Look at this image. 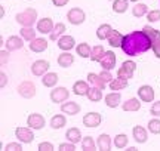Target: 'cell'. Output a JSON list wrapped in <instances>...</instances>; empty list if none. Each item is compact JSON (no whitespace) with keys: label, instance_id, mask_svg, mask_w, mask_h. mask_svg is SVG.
<instances>
[{"label":"cell","instance_id":"6da1fadb","mask_svg":"<svg viewBox=\"0 0 160 151\" xmlns=\"http://www.w3.org/2000/svg\"><path fill=\"white\" fill-rule=\"evenodd\" d=\"M122 49L129 56H137L139 53H144L151 49V41L145 31H132L123 37Z\"/></svg>","mask_w":160,"mask_h":151},{"label":"cell","instance_id":"7a4b0ae2","mask_svg":"<svg viewBox=\"0 0 160 151\" xmlns=\"http://www.w3.org/2000/svg\"><path fill=\"white\" fill-rule=\"evenodd\" d=\"M18 24H21L22 27H33L34 22L37 21V11L34 7H27L25 11L17 13L15 17Z\"/></svg>","mask_w":160,"mask_h":151},{"label":"cell","instance_id":"3957f363","mask_svg":"<svg viewBox=\"0 0 160 151\" xmlns=\"http://www.w3.org/2000/svg\"><path fill=\"white\" fill-rule=\"evenodd\" d=\"M144 31L147 33V36L150 37V41H151V49L154 52L156 58L160 59V31L159 30L153 28L151 25H144Z\"/></svg>","mask_w":160,"mask_h":151},{"label":"cell","instance_id":"277c9868","mask_svg":"<svg viewBox=\"0 0 160 151\" xmlns=\"http://www.w3.org/2000/svg\"><path fill=\"white\" fill-rule=\"evenodd\" d=\"M17 90H18V93H19L22 98H25V99H31L36 95V92H37L34 83H33V81H30V80L21 81V83L18 85Z\"/></svg>","mask_w":160,"mask_h":151},{"label":"cell","instance_id":"5b68a950","mask_svg":"<svg viewBox=\"0 0 160 151\" xmlns=\"http://www.w3.org/2000/svg\"><path fill=\"white\" fill-rule=\"evenodd\" d=\"M67 19H68L70 24H73V25H80V24L85 22L86 19V13L83 9H80V7H73V9H70L67 12Z\"/></svg>","mask_w":160,"mask_h":151},{"label":"cell","instance_id":"8992f818","mask_svg":"<svg viewBox=\"0 0 160 151\" xmlns=\"http://www.w3.org/2000/svg\"><path fill=\"white\" fill-rule=\"evenodd\" d=\"M15 136L18 138L19 142H22V144H31L33 141H34V132H33V129L30 128H17L15 130Z\"/></svg>","mask_w":160,"mask_h":151},{"label":"cell","instance_id":"52a82bcc","mask_svg":"<svg viewBox=\"0 0 160 151\" xmlns=\"http://www.w3.org/2000/svg\"><path fill=\"white\" fill-rule=\"evenodd\" d=\"M70 98V90L67 87H53V90H51V101L55 102V104H61V102H65L67 99Z\"/></svg>","mask_w":160,"mask_h":151},{"label":"cell","instance_id":"ba28073f","mask_svg":"<svg viewBox=\"0 0 160 151\" xmlns=\"http://www.w3.org/2000/svg\"><path fill=\"white\" fill-rule=\"evenodd\" d=\"M137 70V64L133 62V61H125L122 67L119 68L117 71V77H122V79H126V80H129L132 79V76Z\"/></svg>","mask_w":160,"mask_h":151},{"label":"cell","instance_id":"9c48e42d","mask_svg":"<svg viewBox=\"0 0 160 151\" xmlns=\"http://www.w3.org/2000/svg\"><path fill=\"white\" fill-rule=\"evenodd\" d=\"M46 124V120L45 117L39 114V113H33V114H30L28 119H27V126H30L31 129H34V130H40V129H43Z\"/></svg>","mask_w":160,"mask_h":151},{"label":"cell","instance_id":"30bf717a","mask_svg":"<svg viewBox=\"0 0 160 151\" xmlns=\"http://www.w3.org/2000/svg\"><path fill=\"white\" fill-rule=\"evenodd\" d=\"M49 67H51L49 61H46V59H37V61H34L33 65H31V73L34 76H37V77H40V76L43 77V76L48 73Z\"/></svg>","mask_w":160,"mask_h":151},{"label":"cell","instance_id":"8fae6325","mask_svg":"<svg viewBox=\"0 0 160 151\" xmlns=\"http://www.w3.org/2000/svg\"><path fill=\"white\" fill-rule=\"evenodd\" d=\"M101 122H102L101 114L95 113V111H91V113L85 114V117H83V124L86 128H98L101 124Z\"/></svg>","mask_w":160,"mask_h":151},{"label":"cell","instance_id":"7c38bea8","mask_svg":"<svg viewBox=\"0 0 160 151\" xmlns=\"http://www.w3.org/2000/svg\"><path fill=\"white\" fill-rule=\"evenodd\" d=\"M138 96L144 102H153L154 101V89L150 85H144L138 89Z\"/></svg>","mask_w":160,"mask_h":151},{"label":"cell","instance_id":"4fadbf2b","mask_svg":"<svg viewBox=\"0 0 160 151\" xmlns=\"http://www.w3.org/2000/svg\"><path fill=\"white\" fill-rule=\"evenodd\" d=\"M6 49L9 51V52H15V51H19V49H22L24 46V39L21 36H11L8 40H6Z\"/></svg>","mask_w":160,"mask_h":151},{"label":"cell","instance_id":"5bb4252c","mask_svg":"<svg viewBox=\"0 0 160 151\" xmlns=\"http://www.w3.org/2000/svg\"><path fill=\"white\" fill-rule=\"evenodd\" d=\"M101 62V67H102V70H108L111 71L113 68L116 67V53L108 51V52H105V55L102 56V59L99 61Z\"/></svg>","mask_w":160,"mask_h":151},{"label":"cell","instance_id":"9a60e30c","mask_svg":"<svg viewBox=\"0 0 160 151\" xmlns=\"http://www.w3.org/2000/svg\"><path fill=\"white\" fill-rule=\"evenodd\" d=\"M76 45V40L73 36H68V34H64L61 36L59 39H58V47L61 49V51H71Z\"/></svg>","mask_w":160,"mask_h":151},{"label":"cell","instance_id":"2e32d148","mask_svg":"<svg viewBox=\"0 0 160 151\" xmlns=\"http://www.w3.org/2000/svg\"><path fill=\"white\" fill-rule=\"evenodd\" d=\"M55 27V24L51 18H42L37 21V31L42 33V34H49L52 33V30Z\"/></svg>","mask_w":160,"mask_h":151},{"label":"cell","instance_id":"e0dca14e","mask_svg":"<svg viewBox=\"0 0 160 151\" xmlns=\"http://www.w3.org/2000/svg\"><path fill=\"white\" fill-rule=\"evenodd\" d=\"M132 135H133V139L137 141L138 144H145L148 139V132L144 126H135L132 130Z\"/></svg>","mask_w":160,"mask_h":151},{"label":"cell","instance_id":"ac0fdd59","mask_svg":"<svg viewBox=\"0 0 160 151\" xmlns=\"http://www.w3.org/2000/svg\"><path fill=\"white\" fill-rule=\"evenodd\" d=\"M61 111L64 114H68V116H76L80 113V105L74 101H70V102H64L61 104Z\"/></svg>","mask_w":160,"mask_h":151},{"label":"cell","instance_id":"d6986e66","mask_svg":"<svg viewBox=\"0 0 160 151\" xmlns=\"http://www.w3.org/2000/svg\"><path fill=\"white\" fill-rule=\"evenodd\" d=\"M89 83L85 80H77L73 85V93L74 95H79V96H85V95H88V92H89Z\"/></svg>","mask_w":160,"mask_h":151},{"label":"cell","instance_id":"ffe728a7","mask_svg":"<svg viewBox=\"0 0 160 151\" xmlns=\"http://www.w3.org/2000/svg\"><path fill=\"white\" fill-rule=\"evenodd\" d=\"M58 65L59 67H62V68H68V67H71V65L74 64V55H71L70 52H65L61 53L59 56H58Z\"/></svg>","mask_w":160,"mask_h":151},{"label":"cell","instance_id":"44dd1931","mask_svg":"<svg viewBox=\"0 0 160 151\" xmlns=\"http://www.w3.org/2000/svg\"><path fill=\"white\" fill-rule=\"evenodd\" d=\"M48 40L46 39H43V37H40V39H34V40H31V43H30V49L33 51V52H45L46 49H48Z\"/></svg>","mask_w":160,"mask_h":151},{"label":"cell","instance_id":"7402d4cb","mask_svg":"<svg viewBox=\"0 0 160 151\" xmlns=\"http://www.w3.org/2000/svg\"><path fill=\"white\" fill-rule=\"evenodd\" d=\"M123 37H125V36L120 34V31H117V30H111V31H110V34H108V37H107V40H108L110 46L120 47L122 46V43H123Z\"/></svg>","mask_w":160,"mask_h":151},{"label":"cell","instance_id":"603a6c76","mask_svg":"<svg viewBox=\"0 0 160 151\" xmlns=\"http://www.w3.org/2000/svg\"><path fill=\"white\" fill-rule=\"evenodd\" d=\"M97 145L101 151H108L111 148V136L108 134H101L97 139Z\"/></svg>","mask_w":160,"mask_h":151},{"label":"cell","instance_id":"cb8c5ba5","mask_svg":"<svg viewBox=\"0 0 160 151\" xmlns=\"http://www.w3.org/2000/svg\"><path fill=\"white\" fill-rule=\"evenodd\" d=\"M120 99H122V95L119 92H111L105 96V105L108 108H116L120 105Z\"/></svg>","mask_w":160,"mask_h":151},{"label":"cell","instance_id":"d4e9b609","mask_svg":"<svg viewBox=\"0 0 160 151\" xmlns=\"http://www.w3.org/2000/svg\"><path fill=\"white\" fill-rule=\"evenodd\" d=\"M65 138H67V141L73 142V144H79L80 141H82V132L77 128H70L65 132Z\"/></svg>","mask_w":160,"mask_h":151},{"label":"cell","instance_id":"484cf974","mask_svg":"<svg viewBox=\"0 0 160 151\" xmlns=\"http://www.w3.org/2000/svg\"><path fill=\"white\" fill-rule=\"evenodd\" d=\"M122 108H123V111H139V108H141V99L138 98L128 99L126 102H123Z\"/></svg>","mask_w":160,"mask_h":151},{"label":"cell","instance_id":"4316f807","mask_svg":"<svg viewBox=\"0 0 160 151\" xmlns=\"http://www.w3.org/2000/svg\"><path fill=\"white\" fill-rule=\"evenodd\" d=\"M58 74L57 73H46L43 76V79H42V83H43V86L46 87H55L58 83Z\"/></svg>","mask_w":160,"mask_h":151},{"label":"cell","instance_id":"83f0119b","mask_svg":"<svg viewBox=\"0 0 160 151\" xmlns=\"http://www.w3.org/2000/svg\"><path fill=\"white\" fill-rule=\"evenodd\" d=\"M104 55H105V49H104L101 45H97V46L92 47V52H91L89 59H91V61H93V62H99V61L102 59Z\"/></svg>","mask_w":160,"mask_h":151},{"label":"cell","instance_id":"f1b7e54d","mask_svg":"<svg viewBox=\"0 0 160 151\" xmlns=\"http://www.w3.org/2000/svg\"><path fill=\"white\" fill-rule=\"evenodd\" d=\"M108 85H110V89H111V90L117 92V90H123V89L128 87V80H126V79H122V77H117V79H113Z\"/></svg>","mask_w":160,"mask_h":151},{"label":"cell","instance_id":"f546056e","mask_svg":"<svg viewBox=\"0 0 160 151\" xmlns=\"http://www.w3.org/2000/svg\"><path fill=\"white\" fill-rule=\"evenodd\" d=\"M86 96H88V99H89L91 102H99V101L102 99V89H99V87H97V86L91 87Z\"/></svg>","mask_w":160,"mask_h":151},{"label":"cell","instance_id":"4dcf8cb0","mask_svg":"<svg viewBox=\"0 0 160 151\" xmlns=\"http://www.w3.org/2000/svg\"><path fill=\"white\" fill-rule=\"evenodd\" d=\"M88 81H89V83H92L93 86L102 89V90L105 89V85H107V83L101 79V76L97 74V73H89V74H88Z\"/></svg>","mask_w":160,"mask_h":151},{"label":"cell","instance_id":"1f68e13d","mask_svg":"<svg viewBox=\"0 0 160 151\" xmlns=\"http://www.w3.org/2000/svg\"><path fill=\"white\" fill-rule=\"evenodd\" d=\"M76 52H77V55L82 56V58H89V56H91V52H92V47L89 46V43L83 41V43H80V45L76 46Z\"/></svg>","mask_w":160,"mask_h":151},{"label":"cell","instance_id":"d6a6232c","mask_svg":"<svg viewBox=\"0 0 160 151\" xmlns=\"http://www.w3.org/2000/svg\"><path fill=\"white\" fill-rule=\"evenodd\" d=\"M65 31H67L65 24H62V22L55 24V27H53V30H52V33H51V40H58L61 36H64Z\"/></svg>","mask_w":160,"mask_h":151},{"label":"cell","instance_id":"836d02e7","mask_svg":"<svg viewBox=\"0 0 160 151\" xmlns=\"http://www.w3.org/2000/svg\"><path fill=\"white\" fill-rule=\"evenodd\" d=\"M19 36L25 41H31L36 39V30L33 27H22V28L19 30Z\"/></svg>","mask_w":160,"mask_h":151},{"label":"cell","instance_id":"e575fe53","mask_svg":"<svg viewBox=\"0 0 160 151\" xmlns=\"http://www.w3.org/2000/svg\"><path fill=\"white\" fill-rule=\"evenodd\" d=\"M67 124V119L64 114H57V116L52 117L51 120V128L52 129H61Z\"/></svg>","mask_w":160,"mask_h":151},{"label":"cell","instance_id":"d590c367","mask_svg":"<svg viewBox=\"0 0 160 151\" xmlns=\"http://www.w3.org/2000/svg\"><path fill=\"white\" fill-rule=\"evenodd\" d=\"M148 13V6L145 5V3H137V5L132 7V15L137 18H141L144 15H147Z\"/></svg>","mask_w":160,"mask_h":151},{"label":"cell","instance_id":"8d00e7d4","mask_svg":"<svg viewBox=\"0 0 160 151\" xmlns=\"http://www.w3.org/2000/svg\"><path fill=\"white\" fill-rule=\"evenodd\" d=\"M111 25L110 24H101L97 30V37L99 40H107V37H108L110 31H111Z\"/></svg>","mask_w":160,"mask_h":151},{"label":"cell","instance_id":"74e56055","mask_svg":"<svg viewBox=\"0 0 160 151\" xmlns=\"http://www.w3.org/2000/svg\"><path fill=\"white\" fill-rule=\"evenodd\" d=\"M129 7V0H114L113 2V11L116 13H125Z\"/></svg>","mask_w":160,"mask_h":151},{"label":"cell","instance_id":"f35d334b","mask_svg":"<svg viewBox=\"0 0 160 151\" xmlns=\"http://www.w3.org/2000/svg\"><path fill=\"white\" fill-rule=\"evenodd\" d=\"M97 148V144L92 136H85V139L82 141V150L85 151H93Z\"/></svg>","mask_w":160,"mask_h":151},{"label":"cell","instance_id":"ab89813d","mask_svg":"<svg viewBox=\"0 0 160 151\" xmlns=\"http://www.w3.org/2000/svg\"><path fill=\"white\" fill-rule=\"evenodd\" d=\"M147 126H148V130L151 132V134H154V135L160 134V119H157V117L151 119Z\"/></svg>","mask_w":160,"mask_h":151},{"label":"cell","instance_id":"60d3db41","mask_svg":"<svg viewBox=\"0 0 160 151\" xmlns=\"http://www.w3.org/2000/svg\"><path fill=\"white\" fill-rule=\"evenodd\" d=\"M114 145H116V148H119V150L125 148V147L128 145V136H126L125 134L116 135V138H114Z\"/></svg>","mask_w":160,"mask_h":151},{"label":"cell","instance_id":"b9f144b4","mask_svg":"<svg viewBox=\"0 0 160 151\" xmlns=\"http://www.w3.org/2000/svg\"><path fill=\"white\" fill-rule=\"evenodd\" d=\"M148 22H157L160 21V11L159 9H153V11H148V13L145 15Z\"/></svg>","mask_w":160,"mask_h":151},{"label":"cell","instance_id":"7bdbcfd3","mask_svg":"<svg viewBox=\"0 0 160 151\" xmlns=\"http://www.w3.org/2000/svg\"><path fill=\"white\" fill-rule=\"evenodd\" d=\"M150 113H151V116L160 117V101H156V102H153L151 108H150Z\"/></svg>","mask_w":160,"mask_h":151},{"label":"cell","instance_id":"ee69618b","mask_svg":"<svg viewBox=\"0 0 160 151\" xmlns=\"http://www.w3.org/2000/svg\"><path fill=\"white\" fill-rule=\"evenodd\" d=\"M59 150L61 151H74L76 150V144L73 142H62V144H59Z\"/></svg>","mask_w":160,"mask_h":151},{"label":"cell","instance_id":"f6af8a7d","mask_svg":"<svg viewBox=\"0 0 160 151\" xmlns=\"http://www.w3.org/2000/svg\"><path fill=\"white\" fill-rule=\"evenodd\" d=\"M22 150V145L19 142H9L6 145V151H21Z\"/></svg>","mask_w":160,"mask_h":151},{"label":"cell","instance_id":"bcb514c9","mask_svg":"<svg viewBox=\"0 0 160 151\" xmlns=\"http://www.w3.org/2000/svg\"><path fill=\"white\" fill-rule=\"evenodd\" d=\"M37 148H39L40 151H52V150H53V144H52V142L45 141V142H40Z\"/></svg>","mask_w":160,"mask_h":151},{"label":"cell","instance_id":"7dc6e473","mask_svg":"<svg viewBox=\"0 0 160 151\" xmlns=\"http://www.w3.org/2000/svg\"><path fill=\"white\" fill-rule=\"evenodd\" d=\"M99 76H101V79H102L105 83H110V81L113 80V76H111V73H110L108 70H102L99 73Z\"/></svg>","mask_w":160,"mask_h":151},{"label":"cell","instance_id":"c3c4849f","mask_svg":"<svg viewBox=\"0 0 160 151\" xmlns=\"http://www.w3.org/2000/svg\"><path fill=\"white\" fill-rule=\"evenodd\" d=\"M68 2L70 0H52V3L57 6V7H62V6H65Z\"/></svg>","mask_w":160,"mask_h":151},{"label":"cell","instance_id":"681fc988","mask_svg":"<svg viewBox=\"0 0 160 151\" xmlns=\"http://www.w3.org/2000/svg\"><path fill=\"white\" fill-rule=\"evenodd\" d=\"M6 83H8V76H6V73H2L0 74V86L5 87Z\"/></svg>","mask_w":160,"mask_h":151},{"label":"cell","instance_id":"f907efd6","mask_svg":"<svg viewBox=\"0 0 160 151\" xmlns=\"http://www.w3.org/2000/svg\"><path fill=\"white\" fill-rule=\"evenodd\" d=\"M8 58H9V51H2V64H6L8 62Z\"/></svg>","mask_w":160,"mask_h":151},{"label":"cell","instance_id":"816d5d0a","mask_svg":"<svg viewBox=\"0 0 160 151\" xmlns=\"http://www.w3.org/2000/svg\"><path fill=\"white\" fill-rule=\"evenodd\" d=\"M3 15H5V9L2 7V9H0V18H3Z\"/></svg>","mask_w":160,"mask_h":151},{"label":"cell","instance_id":"f5cc1de1","mask_svg":"<svg viewBox=\"0 0 160 151\" xmlns=\"http://www.w3.org/2000/svg\"><path fill=\"white\" fill-rule=\"evenodd\" d=\"M129 2H138V0H129Z\"/></svg>","mask_w":160,"mask_h":151}]
</instances>
